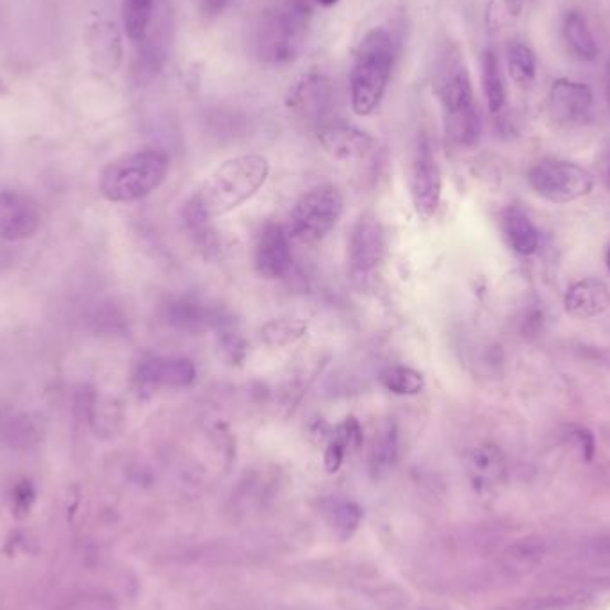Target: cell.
Returning a JSON list of instances; mask_svg holds the SVG:
<instances>
[{"label": "cell", "mask_w": 610, "mask_h": 610, "mask_svg": "<svg viewBox=\"0 0 610 610\" xmlns=\"http://www.w3.org/2000/svg\"><path fill=\"white\" fill-rule=\"evenodd\" d=\"M568 315L575 318H597L610 307V290L598 278H583L569 286L565 296Z\"/></svg>", "instance_id": "18"}, {"label": "cell", "mask_w": 610, "mask_h": 610, "mask_svg": "<svg viewBox=\"0 0 610 610\" xmlns=\"http://www.w3.org/2000/svg\"><path fill=\"white\" fill-rule=\"evenodd\" d=\"M86 49L95 72L115 74L124 60V42L118 25L112 20L95 19L86 31Z\"/></svg>", "instance_id": "16"}, {"label": "cell", "mask_w": 610, "mask_h": 610, "mask_svg": "<svg viewBox=\"0 0 610 610\" xmlns=\"http://www.w3.org/2000/svg\"><path fill=\"white\" fill-rule=\"evenodd\" d=\"M386 240L385 229L380 225L379 218L375 214H365L351 231L350 266L357 275H368L379 266L385 257Z\"/></svg>", "instance_id": "13"}, {"label": "cell", "mask_w": 610, "mask_h": 610, "mask_svg": "<svg viewBox=\"0 0 610 610\" xmlns=\"http://www.w3.org/2000/svg\"><path fill=\"white\" fill-rule=\"evenodd\" d=\"M171 43V23L167 13L154 14L144 40L138 43L133 61V80L136 84H147L158 77L165 69Z\"/></svg>", "instance_id": "10"}, {"label": "cell", "mask_w": 610, "mask_h": 610, "mask_svg": "<svg viewBox=\"0 0 610 610\" xmlns=\"http://www.w3.org/2000/svg\"><path fill=\"white\" fill-rule=\"evenodd\" d=\"M328 518L333 523L334 530L338 532V536L350 537L361 523L362 511L359 505L347 499H334L328 507Z\"/></svg>", "instance_id": "26"}, {"label": "cell", "mask_w": 610, "mask_h": 610, "mask_svg": "<svg viewBox=\"0 0 610 610\" xmlns=\"http://www.w3.org/2000/svg\"><path fill=\"white\" fill-rule=\"evenodd\" d=\"M315 4L324 6V8H333V6L338 4L339 0H311Z\"/></svg>", "instance_id": "34"}, {"label": "cell", "mask_w": 610, "mask_h": 610, "mask_svg": "<svg viewBox=\"0 0 610 610\" xmlns=\"http://www.w3.org/2000/svg\"><path fill=\"white\" fill-rule=\"evenodd\" d=\"M197 2H199L200 13L206 19H217L227 10V6L231 0H197Z\"/></svg>", "instance_id": "29"}, {"label": "cell", "mask_w": 610, "mask_h": 610, "mask_svg": "<svg viewBox=\"0 0 610 610\" xmlns=\"http://www.w3.org/2000/svg\"><path fill=\"white\" fill-rule=\"evenodd\" d=\"M290 236L283 225L270 223L255 241V270L264 278H283L292 270L293 254Z\"/></svg>", "instance_id": "15"}, {"label": "cell", "mask_w": 610, "mask_h": 610, "mask_svg": "<svg viewBox=\"0 0 610 610\" xmlns=\"http://www.w3.org/2000/svg\"><path fill=\"white\" fill-rule=\"evenodd\" d=\"M527 181L541 199L568 203L583 199L595 190L597 179L577 162L543 159L528 170Z\"/></svg>", "instance_id": "7"}, {"label": "cell", "mask_w": 610, "mask_h": 610, "mask_svg": "<svg viewBox=\"0 0 610 610\" xmlns=\"http://www.w3.org/2000/svg\"><path fill=\"white\" fill-rule=\"evenodd\" d=\"M507 70L519 88H532L537 80V57L528 43L513 40L507 45Z\"/></svg>", "instance_id": "23"}, {"label": "cell", "mask_w": 610, "mask_h": 610, "mask_svg": "<svg viewBox=\"0 0 610 610\" xmlns=\"http://www.w3.org/2000/svg\"><path fill=\"white\" fill-rule=\"evenodd\" d=\"M42 225V211L31 194L17 190L0 191V241L29 240Z\"/></svg>", "instance_id": "8"}, {"label": "cell", "mask_w": 610, "mask_h": 610, "mask_svg": "<svg viewBox=\"0 0 610 610\" xmlns=\"http://www.w3.org/2000/svg\"><path fill=\"white\" fill-rule=\"evenodd\" d=\"M601 181L610 190V147L607 148L603 158H601Z\"/></svg>", "instance_id": "31"}, {"label": "cell", "mask_w": 610, "mask_h": 610, "mask_svg": "<svg viewBox=\"0 0 610 610\" xmlns=\"http://www.w3.org/2000/svg\"><path fill=\"white\" fill-rule=\"evenodd\" d=\"M562 34H565L568 51L571 52L575 60L592 63L600 56L597 40L592 36L588 22L578 11H569L566 14L565 23H562Z\"/></svg>", "instance_id": "21"}, {"label": "cell", "mask_w": 610, "mask_h": 610, "mask_svg": "<svg viewBox=\"0 0 610 610\" xmlns=\"http://www.w3.org/2000/svg\"><path fill=\"white\" fill-rule=\"evenodd\" d=\"M607 269H609V272H610V246H609V250H607Z\"/></svg>", "instance_id": "35"}, {"label": "cell", "mask_w": 610, "mask_h": 610, "mask_svg": "<svg viewBox=\"0 0 610 610\" xmlns=\"http://www.w3.org/2000/svg\"><path fill=\"white\" fill-rule=\"evenodd\" d=\"M575 438H577L578 444L582 449L583 459L592 461V458H595V435L588 429H578L575 430Z\"/></svg>", "instance_id": "30"}, {"label": "cell", "mask_w": 610, "mask_h": 610, "mask_svg": "<svg viewBox=\"0 0 610 610\" xmlns=\"http://www.w3.org/2000/svg\"><path fill=\"white\" fill-rule=\"evenodd\" d=\"M441 190H443V179H441L440 167L430 150L429 141L421 139L411 168L412 203L420 217H434L440 208Z\"/></svg>", "instance_id": "9"}, {"label": "cell", "mask_w": 610, "mask_h": 610, "mask_svg": "<svg viewBox=\"0 0 610 610\" xmlns=\"http://www.w3.org/2000/svg\"><path fill=\"white\" fill-rule=\"evenodd\" d=\"M482 88L486 95L487 109L493 115L504 112L507 104V86H505L504 74L499 69L498 56L493 51H484L481 60Z\"/></svg>", "instance_id": "22"}, {"label": "cell", "mask_w": 610, "mask_h": 610, "mask_svg": "<svg viewBox=\"0 0 610 610\" xmlns=\"http://www.w3.org/2000/svg\"><path fill=\"white\" fill-rule=\"evenodd\" d=\"M395 54L393 36L386 29H371L362 38L350 69V102L356 115L377 112L391 80Z\"/></svg>", "instance_id": "4"}, {"label": "cell", "mask_w": 610, "mask_h": 610, "mask_svg": "<svg viewBox=\"0 0 610 610\" xmlns=\"http://www.w3.org/2000/svg\"><path fill=\"white\" fill-rule=\"evenodd\" d=\"M548 98L551 116L557 124L578 127L591 120L595 97L588 84L571 80L554 81Z\"/></svg>", "instance_id": "12"}, {"label": "cell", "mask_w": 610, "mask_h": 610, "mask_svg": "<svg viewBox=\"0 0 610 610\" xmlns=\"http://www.w3.org/2000/svg\"><path fill=\"white\" fill-rule=\"evenodd\" d=\"M345 208L341 191L333 185H319L302 197L287 222V236L298 243L324 240L338 225Z\"/></svg>", "instance_id": "6"}, {"label": "cell", "mask_w": 610, "mask_h": 610, "mask_svg": "<svg viewBox=\"0 0 610 610\" xmlns=\"http://www.w3.org/2000/svg\"><path fill=\"white\" fill-rule=\"evenodd\" d=\"M197 368L182 357H154L138 366L136 379L147 388H188L193 385Z\"/></svg>", "instance_id": "17"}, {"label": "cell", "mask_w": 610, "mask_h": 610, "mask_svg": "<svg viewBox=\"0 0 610 610\" xmlns=\"http://www.w3.org/2000/svg\"><path fill=\"white\" fill-rule=\"evenodd\" d=\"M395 458H397V434L395 430L388 429L375 443L371 461L375 467H386L393 464Z\"/></svg>", "instance_id": "28"}, {"label": "cell", "mask_w": 610, "mask_h": 610, "mask_svg": "<svg viewBox=\"0 0 610 610\" xmlns=\"http://www.w3.org/2000/svg\"><path fill=\"white\" fill-rule=\"evenodd\" d=\"M270 176L269 159L260 154H243L222 162L186 203V220L191 225L213 222L240 208L263 188Z\"/></svg>", "instance_id": "1"}, {"label": "cell", "mask_w": 610, "mask_h": 610, "mask_svg": "<svg viewBox=\"0 0 610 610\" xmlns=\"http://www.w3.org/2000/svg\"><path fill=\"white\" fill-rule=\"evenodd\" d=\"M313 25L305 0H278L261 13L254 33L255 56L266 65H290L302 56Z\"/></svg>", "instance_id": "3"}, {"label": "cell", "mask_w": 610, "mask_h": 610, "mask_svg": "<svg viewBox=\"0 0 610 610\" xmlns=\"http://www.w3.org/2000/svg\"><path fill=\"white\" fill-rule=\"evenodd\" d=\"M434 92L443 109L446 135L463 147H472L481 138V115L463 56L458 46L441 51L434 70Z\"/></svg>", "instance_id": "2"}, {"label": "cell", "mask_w": 610, "mask_h": 610, "mask_svg": "<svg viewBox=\"0 0 610 610\" xmlns=\"http://www.w3.org/2000/svg\"><path fill=\"white\" fill-rule=\"evenodd\" d=\"M502 227L508 245L516 254H536L539 249V232L522 208L511 206L502 217Z\"/></svg>", "instance_id": "19"}, {"label": "cell", "mask_w": 610, "mask_h": 610, "mask_svg": "<svg viewBox=\"0 0 610 610\" xmlns=\"http://www.w3.org/2000/svg\"><path fill=\"white\" fill-rule=\"evenodd\" d=\"M333 83L322 72H307L293 84L287 95V106L304 116L305 120L315 122L316 127L328 120L327 113L333 106Z\"/></svg>", "instance_id": "11"}, {"label": "cell", "mask_w": 610, "mask_h": 610, "mask_svg": "<svg viewBox=\"0 0 610 610\" xmlns=\"http://www.w3.org/2000/svg\"><path fill=\"white\" fill-rule=\"evenodd\" d=\"M318 141L330 156L338 159H361L374 150L375 138L357 125L345 120H325L316 129Z\"/></svg>", "instance_id": "14"}, {"label": "cell", "mask_w": 610, "mask_h": 610, "mask_svg": "<svg viewBox=\"0 0 610 610\" xmlns=\"http://www.w3.org/2000/svg\"><path fill=\"white\" fill-rule=\"evenodd\" d=\"M525 0H490L486 10V23L491 31L507 28L522 14Z\"/></svg>", "instance_id": "27"}, {"label": "cell", "mask_w": 610, "mask_h": 610, "mask_svg": "<svg viewBox=\"0 0 610 610\" xmlns=\"http://www.w3.org/2000/svg\"><path fill=\"white\" fill-rule=\"evenodd\" d=\"M467 473H470L473 486L478 487V490H490V487L499 484L505 476L504 455L493 444L478 446L470 455Z\"/></svg>", "instance_id": "20"}, {"label": "cell", "mask_w": 610, "mask_h": 610, "mask_svg": "<svg viewBox=\"0 0 610 610\" xmlns=\"http://www.w3.org/2000/svg\"><path fill=\"white\" fill-rule=\"evenodd\" d=\"M156 10H158V0H124V8H122L124 31L135 45H138L147 34Z\"/></svg>", "instance_id": "24"}, {"label": "cell", "mask_w": 610, "mask_h": 610, "mask_svg": "<svg viewBox=\"0 0 610 610\" xmlns=\"http://www.w3.org/2000/svg\"><path fill=\"white\" fill-rule=\"evenodd\" d=\"M168 156L156 148H144L113 159L102 170L98 190L109 202H135L158 190L168 176Z\"/></svg>", "instance_id": "5"}, {"label": "cell", "mask_w": 610, "mask_h": 610, "mask_svg": "<svg viewBox=\"0 0 610 610\" xmlns=\"http://www.w3.org/2000/svg\"><path fill=\"white\" fill-rule=\"evenodd\" d=\"M606 98H607V107H609V113H610V60L607 61V69H606Z\"/></svg>", "instance_id": "33"}, {"label": "cell", "mask_w": 610, "mask_h": 610, "mask_svg": "<svg viewBox=\"0 0 610 610\" xmlns=\"http://www.w3.org/2000/svg\"><path fill=\"white\" fill-rule=\"evenodd\" d=\"M380 382L388 391L395 395H418L425 388V379L420 371L409 366H389L380 374Z\"/></svg>", "instance_id": "25"}, {"label": "cell", "mask_w": 610, "mask_h": 610, "mask_svg": "<svg viewBox=\"0 0 610 610\" xmlns=\"http://www.w3.org/2000/svg\"><path fill=\"white\" fill-rule=\"evenodd\" d=\"M592 357H595V361L600 362V365H610V348L595 350L592 351Z\"/></svg>", "instance_id": "32"}]
</instances>
